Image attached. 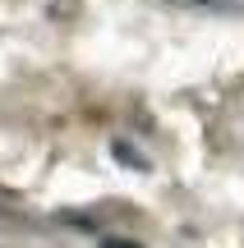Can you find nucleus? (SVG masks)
<instances>
[{
    "label": "nucleus",
    "mask_w": 244,
    "mask_h": 248,
    "mask_svg": "<svg viewBox=\"0 0 244 248\" xmlns=\"http://www.w3.org/2000/svg\"><path fill=\"white\" fill-rule=\"evenodd\" d=\"M184 5H212V9H244V0H184Z\"/></svg>",
    "instance_id": "nucleus-1"
},
{
    "label": "nucleus",
    "mask_w": 244,
    "mask_h": 248,
    "mask_svg": "<svg viewBox=\"0 0 244 248\" xmlns=\"http://www.w3.org/2000/svg\"><path fill=\"white\" fill-rule=\"evenodd\" d=\"M101 248H138V244H134V239H106Z\"/></svg>",
    "instance_id": "nucleus-2"
}]
</instances>
